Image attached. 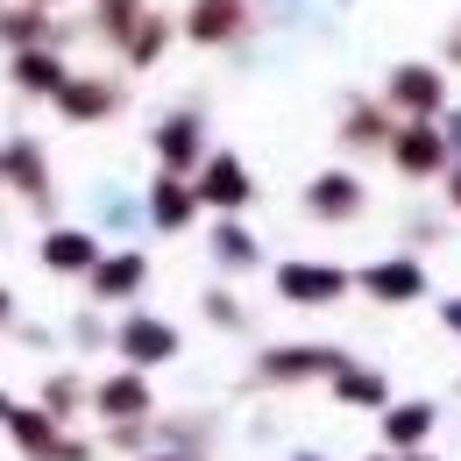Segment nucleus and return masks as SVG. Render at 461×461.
Segmentation results:
<instances>
[{
  "mask_svg": "<svg viewBox=\"0 0 461 461\" xmlns=\"http://www.w3.org/2000/svg\"><path fill=\"white\" fill-rule=\"evenodd\" d=\"M348 355L341 348H320V341H298V348H270L263 362H256V376H270V384H305V376H334Z\"/></svg>",
  "mask_w": 461,
  "mask_h": 461,
  "instance_id": "4468645a",
  "label": "nucleus"
},
{
  "mask_svg": "<svg viewBox=\"0 0 461 461\" xmlns=\"http://www.w3.org/2000/svg\"><path fill=\"white\" fill-rule=\"evenodd\" d=\"M121 78L114 71H71L58 93H50V107H58L64 128H100V121H114L121 114Z\"/></svg>",
  "mask_w": 461,
  "mask_h": 461,
  "instance_id": "f03ea898",
  "label": "nucleus"
},
{
  "mask_svg": "<svg viewBox=\"0 0 461 461\" xmlns=\"http://www.w3.org/2000/svg\"><path fill=\"white\" fill-rule=\"evenodd\" d=\"M43 43H58L64 50V29L50 7H29V0H14V7H0V50L14 58V50H43Z\"/></svg>",
  "mask_w": 461,
  "mask_h": 461,
  "instance_id": "2eb2a0df",
  "label": "nucleus"
},
{
  "mask_svg": "<svg viewBox=\"0 0 461 461\" xmlns=\"http://www.w3.org/2000/svg\"><path fill=\"white\" fill-rule=\"evenodd\" d=\"M29 7H64V0H29Z\"/></svg>",
  "mask_w": 461,
  "mask_h": 461,
  "instance_id": "72a5a7b5",
  "label": "nucleus"
},
{
  "mask_svg": "<svg viewBox=\"0 0 461 461\" xmlns=\"http://www.w3.org/2000/svg\"><path fill=\"white\" fill-rule=\"evenodd\" d=\"M213 263H221L228 277H241V270H256V234L241 228L234 213H221V221H213Z\"/></svg>",
  "mask_w": 461,
  "mask_h": 461,
  "instance_id": "4be33fe9",
  "label": "nucleus"
},
{
  "mask_svg": "<svg viewBox=\"0 0 461 461\" xmlns=\"http://www.w3.org/2000/svg\"><path fill=\"white\" fill-rule=\"evenodd\" d=\"M384 157L398 164V177H440L455 164V149H447V135H440V121H398L391 128V142H384Z\"/></svg>",
  "mask_w": 461,
  "mask_h": 461,
  "instance_id": "7ed1b4c3",
  "label": "nucleus"
},
{
  "mask_svg": "<svg viewBox=\"0 0 461 461\" xmlns=\"http://www.w3.org/2000/svg\"><path fill=\"white\" fill-rule=\"evenodd\" d=\"M206 320L213 327H241V305H234L228 291H206Z\"/></svg>",
  "mask_w": 461,
  "mask_h": 461,
  "instance_id": "a878e982",
  "label": "nucleus"
},
{
  "mask_svg": "<svg viewBox=\"0 0 461 461\" xmlns=\"http://www.w3.org/2000/svg\"><path fill=\"white\" fill-rule=\"evenodd\" d=\"M78 404H86V384H78V376H50V384H43V411H50V419H78Z\"/></svg>",
  "mask_w": 461,
  "mask_h": 461,
  "instance_id": "393cba45",
  "label": "nucleus"
},
{
  "mask_svg": "<svg viewBox=\"0 0 461 461\" xmlns=\"http://www.w3.org/2000/svg\"><path fill=\"white\" fill-rule=\"evenodd\" d=\"M114 348L128 355V369H164L185 355V334H177L171 320H157V312H128L114 327Z\"/></svg>",
  "mask_w": 461,
  "mask_h": 461,
  "instance_id": "423d86ee",
  "label": "nucleus"
},
{
  "mask_svg": "<svg viewBox=\"0 0 461 461\" xmlns=\"http://www.w3.org/2000/svg\"><path fill=\"white\" fill-rule=\"evenodd\" d=\"M149 461H192V455H149Z\"/></svg>",
  "mask_w": 461,
  "mask_h": 461,
  "instance_id": "473e14b6",
  "label": "nucleus"
},
{
  "mask_svg": "<svg viewBox=\"0 0 461 461\" xmlns=\"http://www.w3.org/2000/svg\"><path fill=\"white\" fill-rule=\"evenodd\" d=\"M149 221H157V228H192V221H199V192H192V177H177V171L149 177Z\"/></svg>",
  "mask_w": 461,
  "mask_h": 461,
  "instance_id": "a211bd4d",
  "label": "nucleus"
},
{
  "mask_svg": "<svg viewBox=\"0 0 461 461\" xmlns=\"http://www.w3.org/2000/svg\"><path fill=\"white\" fill-rule=\"evenodd\" d=\"M270 285H277V298L285 305H341L348 291H355V270H341V263H277L270 270Z\"/></svg>",
  "mask_w": 461,
  "mask_h": 461,
  "instance_id": "20e7f679",
  "label": "nucleus"
},
{
  "mask_svg": "<svg viewBox=\"0 0 461 461\" xmlns=\"http://www.w3.org/2000/svg\"><path fill=\"white\" fill-rule=\"evenodd\" d=\"M447 64H461V22L447 29Z\"/></svg>",
  "mask_w": 461,
  "mask_h": 461,
  "instance_id": "c756f323",
  "label": "nucleus"
},
{
  "mask_svg": "<svg viewBox=\"0 0 461 461\" xmlns=\"http://www.w3.org/2000/svg\"><path fill=\"white\" fill-rule=\"evenodd\" d=\"M241 29H249V0H192L185 22H177V36L199 43V50H228Z\"/></svg>",
  "mask_w": 461,
  "mask_h": 461,
  "instance_id": "1a4fd4ad",
  "label": "nucleus"
},
{
  "mask_svg": "<svg viewBox=\"0 0 461 461\" xmlns=\"http://www.w3.org/2000/svg\"><path fill=\"white\" fill-rule=\"evenodd\" d=\"M440 177H447V206H455V213H461V157H455V164H447V171H440Z\"/></svg>",
  "mask_w": 461,
  "mask_h": 461,
  "instance_id": "cd10ccee",
  "label": "nucleus"
},
{
  "mask_svg": "<svg viewBox=\"0 0 461 461\" xmlns=\"http://www.w3.org/2000/svg\"><path fill=\"white\" fill-rule=\"evenodd\" d=\"M334 398H341V404H362V411H384V398H391V391H384V376H376V369L341 362V369H334Z\"/></svg>",
  "mask_w": 461,
  "mask_h": 461,
  "instance_id": "5701e85b",
  "label": "nucleus"
},
{
  "mask_svg": "<svg viewBox=\"0 0 461 461\" xmlns=\"http://www.w3.org/2000/svg\"><path fill=\"white\" fill-rule=\"evenodd\" d=\"M298 461H320V455H298Z\"/></svg>",
  "mask_w": 461,
  "mask_h": 461,
  "instance_id": "c9c22d12",
  "label": "nucleus"
},
{
  "mask_svg": "<svg viewBox=\"0 0 461 461\" xmlns=\"http://www.w3.org/2000/svg\"><path fill=\"white\" fill-rule=\"evenodd\" d=\"M426 433H433V404L411 398V404H391V411H384V440H391L398 455H419Z\"/></svg>",
  "mask_w": 461,
  "mask_h": 461,
  "instance_id": "412c9836",
  "label": "nucleus"
},
{
  "mask_svg": "<svg viewBox=\"0 0 461 461\" xmlns=\"http://www.w3.org/2000/svg\"><path fill=\"white\" fill-rule=\"evenodd\" d=\"M149 149H157V164L177 177H192L199 164H206V121L192 114V107H177V114H164L157 128H149Z\"/></svg>",
  "mask_w": 461,
  "mask_h": 461,
  "instance_id": "6e6552de",
  "label": "nucleus"
},
{
  "mask_svg": "<svg viewBox=\"0 0 461 461\" xmlns=\"http://www.w3.org/2000/svg\"><path fill=\"white\" fill-rule=\"evenodd\" d=\"M93 411H100L107 426H128V419H149V411H157V391H149L142 369H114V376L93 384Z\"/></svg>",
  "mask_w": 461,
  "mask_h": 461,
  "instance_id": "9d476101",
  "label": "nucleus"
},
{
  "mask_svg": "<svg viewBox=\"0 0 461 461\" xmlns=\"http://www.w3.org/2000/svg\"><path fill=\"white\" fill-rule=\"evenodd\" d=\"M369 461H391V455H369Z\"/></svg>",
  "mask_w": 461,
  "mask_h": 461,
  "instance_id": "e433bc0d",
  "label": "nucleus"
},
{
  "mask_svg": "<svg viewBox=\"0 0 461 461\" xmlns=\"http://www.w3.org/2000/svg\"><path fill=\"white\" fill-rule=\"evenodd\" d=\"M362 206H369V185H362L355 171H320L312 185H305V213L327 221V228H334V221H355Z\"/></svg>",
  "mask_w": 461,
  "mask_h": 461,
  "instance_id": "9b49d317",
  "label": "nucleus"
},
{
  "mask_svg": "<svg viewBox=\"0 0 461 461\" xmlns=\"http://www.w3.org/2000/svg\"><path fill=\"white\" fill-rule=\"evenodd\" d=\"M440 135H447V149L461 157V107H447V114H440Z\"/></svg>",
  "mask_w": 461,
  "mask_h": 461,
  "instance_id": "bb28decb",
  "label": "nucleus"
},
{
  "mask_svg": "<svg viewBox=\"0 0 461 461\" xmlns=\"http://www.w3.org/2000/svg\"><path fill=\"white\" fill-rule=\"evenodd\" d=\"M7 312H14V298H7V285H0V327H7Z\"/></svg>",
  "mask_w": 461,
  "mask_h": 461,
  "instance_id": "7c9ffc66",
  "label": "nucleus"
},
{
  "mask_svg": "<svg viewBox=\"0 0 461 461\" xmlns=\"http://www.w3.org/2000/svg\"><path fill=\"white\" fill-rule=\"evenodd\" d=\"M355 285L376 305H411V298H426V270H419V256H384V263L355 270Z\"/></svg>",
  "mask_w": 461,
  "mask_h": 461,
  "instance_id": "ddd939ff",
  "label": "nucleus"
},
{
  "mask_svg": "<svg viewBox=\"0 0 461 461\" xmlns=\"http://www.w3.org/2000/svg\"><path fill=\"white\" fill-rule=\"evenodd\" d=\"M135 14H142V0H93V36L121 43V36L135 29Z\"/></svg>",
  "mask_w": 461,
  "mask_h": 461,
  "instance_id": "b1692460",
  "label": "nucleus"
},
{
  "mask_svg": "<svg viewBox=\"0 0 461 461\" xmlns=\"http://www.w3.org/2000/svg\"><path fill=\"white\" fill-rule=\"evenodd\" d=\"M7 411H14V398H7V391H0V419H7Z\"/></svg>",
  "mask_w": 461,
  "mask_h": 461,
  "instance_id": "2f4dec72",
  "label": "nucleus"
},
{
  "mask_svg": "<svg viewBox=\"0 0 461 461\" xmlns=\"http://www.w3.org/2000/svg\"><path fill=\"white\" fill-rule=\"evenodd\" d=\"M7 78H14L29 100H50L64 78H71V64H64L58 43H43V50H14V58H7Z\"/></svg>",
  "mask_w": 461,
  "mask_h": 461,
  "instance_id": "dca6fc26",
  "label": "nucleus"
},
{
  "mask_svg": "<svg viewBox=\"0 0 461 461\" xmlns=\"http://www.w3.org/2000/svg\"><path fill=\"white\" fill-rule=\"evenodd\" d=\"M142 285H149V256H142V249H114V256H100V263L86 270V291H93V305L135 298Z\"/></svg>",
  "mask_w": 461,
  "mask_h": 461,
  "instance_id": "f8f14e48",
  "label": "nucleus"
},
{
  "mask_svg": "<svg viewBox=\"0 0 461 461\" xmlns=\"http://www.w3.org/2000/svg\"><path fill=\"white\" fill-rule=\"evenodd\" d=\"M0 185L22 192L36 213H50V157H43L36 135H7V142H0Z\"/></svg>",
  "mask_w": 461,
  "mask_h": 461,
  "instance_id": "0eeeda50",
  "label": "nucleus"
},
{
  "mask_svg": "<svg viewBox=\"0 0 461 461\" xmlns=\"http://www.w3.org/2000/svg\"><path fill=\"white\" fill-rule=\"evenodd\" d=\"M36 256H43V270H50V277H86V270L100 263V241H93L86 228H50Z\"/></svg>",
  "mask_w": 461,
  "mask_h": 461,
  "instance_id": "f3484780",
  "label": "nucleus"
},
{
  "mask_svg": "<svg viewBox=\"0 0 461 461\" xmlns=\"http://www.w3.org/2000/svg\"><path fill=\"white\" fill-rule=\"evenodd\" d=\"M384 107L391 121H440L447 114V71L440 64H398L391 78H384Z\"/></svg>",
  "mask_w": 461,
  "mask_h": 461,
  "instance_id": "f257e3e1",
  "label": "nucleus"
},
{
  "mask_svg": "<svg viewBox=\"0 0 461 461\" xmlns=\"http://www.w3.org/2000/svg\"><path fill=\"white\" fill-rule=\"evenodd\" d=\"M391 128H398V121H391V107H384V100H348L334 135H341L348 149H384V142H391Z\"/></svg>",
  "mask_w": 461,
  "mask_h": 461,
  "instance_id": "6ab92c4d",
  "label": "nucleus"
},
{
  "mask_svg": "<svg viewBox=\"0 0 461 461\" xmlns=\"http://www.w3.org/2000/svg\"><path fill=\"white\" fill-rule=\"evenodd\" d=\"M440 327H447V334H461V298H447V305H440Z\"/></svg>",
  "mask_w": 461,
  "mask_h": 461,
  "instance_id": "c85d7f7f",
  "label": "nucleus"
},
{
  "mask_svg": "<svg viewBox=\"0 0 461 461\" xmlns=\"http://www.w3.org/2000/svg\"><path fill=\"white\" fill-rule=\"evenodd\" d=\"M192 192H199V206H213V213H241V206L256 199V177H249V164H241L234 149H206V164L192 171Z\"/></svg>",
  "mask_w": 461,
  "mask_h": 461,
  "instance_id": "39448f33",
  "label": "nucleus"
},
{
  "mask_svg": "<svg viewBox=\"0 0 461 461\" xmlns=\"http://www.w3.org/2000/svg\"><path fill=\"white\" fill-rule=\"evenodd\" d=\"M171 14H157V7H142V14H135V29H128V36H121L114 50H121V64H135V71H149V64L164 58V43H171Z\"/></svg>",
  "mask_w": 461,
  "mask_h": 461,
  "instance_id": "aec40b11",
  "label": "nucleus"
},
{
  "mask_svg": "<svg viewBox=\"0 0 461 461\" xmlns=\"http://www.w3.org/2000/svg\"><path fill=\"white\" fill-rule=\"evenodd\" d=\"M398 461H433V455H398Z\"/></svg>",
  "mask_w": 461,
  "mask_h": 461,
  "instance_id": "f704fd0d",
  "label": "nucleus"
}]
</instances>
